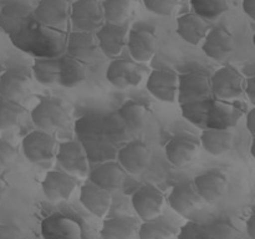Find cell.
I'll use <instances>...</instances> for the list:
<instances>
[{
	"instance_id": "37",
	"label": "cell",
	"mask_w": 255,
	"mask_h": 239,
	"mask_svg": "<svg viewBox=\"0 0 255 239\" xmlns=\"http://www.w3.org/2000/svg\"><path fill=\"white\" fill-rule=\"evenodd\" d=\"M143 4L152 14L172 16L178 9L179 0H143Z\"/></svg>"
},
{
	"instance_id": "12",
	"label": "cell",
	"mask_w": 255,
	"mask_h": 239,
	"mask_svg": "<svg viewBox=\"0 0 255 239\" xmlns=\"http://www.w3.org/2000/svg\"><path fill=\"white\" fill-rule=\"evenodd\" d=\"M211 95V80L203 72H187L178 77V95L177 101L179 104L198 101Z\"/></svg>"
},
{
	"instance_id": "27",
	"label": "cell",
	"mask_w": 255,
	"mask_h": 239,
	"mask_svg": "<svg viewBox=\"0 0 255 239\" xmlns=\"http://www.w3.org/2000/svg\"><path fill=\"white\" fill-rule=\"evenodd\" d=\"M234 142V133L232 129L203 128L199 144L212 156H222L232 148Z\"/></svg>"
},
{
	"instance_id": "38",
	"label": "cell",
	"mask_w": 255,
	"mask_h": 239,
	"mask_svg": "<svg viewBox=\"0 0 255 239\" xmlns=\"http://www.w3.org/2000/svg\"><path fill=\"white\" fill-rule=\"evenodd\" d=\"M176 237L178 239H209L208 224L187 222L181 227L179 233L176 234Z\"/></svg>"
},
{
	"instance_id": "31",
	"label": "cell",
	"mask_w": 255,
	"mask_h": 239,
	"mask_svg": "<svg viewBox=\"0 0 255 239\" xmlns=\"http://www.w3.org/2000/svg\"><path fill=\"white\" fill-rule=\"evenodd\" d=\"M57 62H59V57H37L31 67L32 76L36 80V82L44 86L57 85Z\"/></svg>"
},
{
	"instance_id": "17",
	"label": "cell",
	"mask_w": 255,
	"mask_h": 239,
	"mask_svg": "<svg viewBox=\"0 0 255 239\" xmlns=\"http://www.w3.org/2000/svg\"><path fill=\"white\" fill-rule=\"evenodd\" d=\"M70 4L67 0H40L32 10L36 22L47 27H59L67 21Z\"/></svg>"
},
{
	"instance_id": "35",
	"label": "cell",
	"mask_w": 255,
	"mask_h": 239,
	"mask_svg": "<svg viewBox=\"0 0 255 239\" xmlns=\"http://www.w3.org/2000/svg\"><path fill=\"white\" fill-rule=\"evenodd\" d=\"M191 6L194 14L211 21L218 19L228 11L229 1L228 0H191Z\"/></svg>"
},
{
	"instance_id": "34",
	"label": "cell",
	"mask_w": 255,
	"mask_h": 239,
	"mask_svg": "<svg viewBox=\"0 0 255 239\" xmlns=\"http://www.w3.org/2000/svg\"><path fill=\"white\" fill-rule=\"evenodd\" d=\"M173 237H176V233L171 224L161 221L159 217L149 221H142L137 233V238L139 239H168Z\"/></svg>"
},
{
	"instance_id": "25",
	"label": "cell",
	"mask_w": 255,
	"mask_h": 239,
	"mask_svg": "<svg viewBox=\"0 0 255 239\" xmlns=\"http://www.w3.org/2000/svg\"><path fill=\"white\" fill-rule=\"evenodd\" d=\"M125 177L126 172L120 166L119 162L106 161L92 169L90 173V181L106 191L112 192L121 188Z\"/></svg>"
},
{
	"instance_id": "33",
	"label": "cell",
	"mask_w": 255,
	"mask_h": 239,
	"mask_svg": "<svg viewBox=\"0 0 255 239\" xmlns=\"http://www.w3.org/2000/svg\"><path fill=\"white\" fill-rule=\"evenodd\" d=\"M25 116V109L20 102L0 96V129L14 128Z\"/></svg>"
},
{
	"instance_id": "39",
	"label": "cell",
	"mask_w": 255,
	"mask_h": 239,
	"mask_svg": "<svg viewBox=\"0 0 255 239\" xmlns=\"http://www.w3.org/2000/svg\"><path fill=\"white\" fill-rule=\"evenodd\" d=\"M17 158V149L6 139L0 138V174L14 164Z\"/></svg>"
},
{
	"instance_id": "6",
	"label": "cell",
	"mask_w": 255,
	"mask_h": 239,
	"mask_svg": "<svg viewBox=\"0 0 255 239\" xmlns=\"http://www.w3.org/2000/svg\"><path fill=\"white\" fill-rule=\"evenodd\" d=\"M31 121L37 129L54 133L66 124L67 114L61 104L52 100H41L32 109Z\"/></svg>"
},
{
	"instance_id": "32",
	"label": "cell",
	"mask_w": 255,
	"mask_h": 239,
	"mask_svg": "<svg viewBox=\"0 0 255 239\" xmlns=\"http://www.w3.org/2000/svg\"><path fill=\"white\" fill-rule=\"evenodd\" d=\"M119 116L127 128L131 131H139L146 124L147 107L139 102H126L120 107Z\"/></svg>"
},
{
	"instance_id": "19",
	"label": "cell",
	"mask_w": 255,
	"mask_h": 239,
	"mask_svg": "<svg viewBox=\"0 0 255 239\" xmlns=\"http://www.w3.org/2000/svg\"><path fill=\"white\" fill-rule=\"evenodd\" d=\"M193 187L201 199L206 203L218 202L228 189V179L218 171H209L194 178Z\"/></svg>"
},
{
	"instance_id": "41",
	"label": "cell",
	"mask_w": 255,
	"mask_h": 239,
	"mask_svg": "<svg viewBox=\"0 0 255 239\" xmlns=\"http://www.w3.org/2000/svg\"><path fill=\"white\" fill-rule=\"evenodd\" d=\"M244 92L251 104H255V76H249L244 80Z\"/></svg>"
},
{
	"instance_id": "44",
	"label": "cell",
	"mask_w": 255,
	"mask_h": 239,
	"mask_svg": "<svg viewBox=\"0 0 255 239\" xmlns=\"http://www.w3.org/2000/svg\"><path fill=\"white\" fill-rule=\"evenodd\" d=\"M246 228L249 238L255 239V213H252L251 216L248 217L246 223Z\"/></svg>"
},
{
	"instance_id": "8",
	"label": "cell",
	"mask_w": 255,
	"mask_h": 239,
	"mask_svg": "<svg viewBox=\"0 0 255 239\" xmlns=\"http://www.w3.org/2000/svg\"><path fill=\"white\" fill-rule=\"evenodd\" d=\"M132 207L142 221L157 218L163 212L166 206V197L157 187L147 184L141 187L132 194Z\"/></svg>"
},
{
	"instance_id": "46",
	"label": "cell",
	"mask_w": 255,
	"mask_h": 239,
	"mask_svg": "<svg viewBox=\"0 0 255 239\" xmlns=\"http://www.w3.org/2000/svg\"><path fill=\"white\" fill-rule=\"evenodd\" d=\"M0 32H1V29H0Z\"/></svg>"
},
{
	"instance_id": "30",
	"label": "cell",
	"mask_w": 255,
	"mask_h": 239,
	"mask_svg": "<svg viewBox=\"0 0 255 239\" xmlns=\"http://www.w3.org/2000/svg\"><path fill=\"white\" fill-rule=\"evenodd\" d=\"M134 0H105L101 4L104 20L110 24H127L134 11Z\"/></svg>"
},
{
	"instance_id": "15",
	"label": "cell",
	"mask_w": 255,
	"mask_h": 239,
	"mask_svg": "<svg viewBox=\"0 0 255 239\" xmlns=\"http://www.w3.org/2000/svg\"><path fill=\"white\" fill-rule=\"evenodd\" d=\"M127 49L133 61L146 64L154 57L158 47L157 36L147 29H134L127 36Z\"/></svg>"
},
{
	"instance_id": "1",
	"label": "cell",
	"mask_w": 255,
	"mask_h": 239,
	"mask_svg": "<svg viewBox=\"0 0 255 239\" xmlns=\"http://www.w3.org/2000/svg\"><path fill=\"white\" fill-rule=\"evenodd\" d=\"M181 109L184 119L201 128L232 129L244 114L243 105L211 97L182 104Z\"/></svg>"
},
{
	"instance_id": "2",
	"label": "cell",
	"mask_w": 255,
	"mask_h": 239,
	"mask_svg": "<svg viewBox=\"0 0 255 239\" xmlns=\"http://www.w3.org/2000/svg\"><path fill=\"white\" fill-rule=\"evenodd\" d=\"M211 95L223 101H238L244 94V77L232 66H223L211 77Z\"/></svg>"
},
{
	"instance_id": "13",
	"label": "cell",
	"mask_w": 255,
	"mask_h": 239,
	"mask_svg": "<svg viewBox=\"0 0 255 239\" xmlns=\"http://www.w3.org/2000/svg\"><path fill=\"white\" fill-rule=\"evenodd\" d=\"M97 45L106 56L117 57L127 44L128 36V26L127 24L116 25L104 22L96 31Z\"/></svg>"
},
{
	"instance_id": "3",
	"label": "cell",
	"mask_w": 255,
	"mask_h": 239,
	"mask_svg": "<svg viewBox=\"0 0 255 239\" xmlns=\"http://www.w3.org/2000/svg\"><path fill=\"white\" fill-rule=\"evenodd\" d=\"M57 142L52 133L35 129L22 138L21 151L25 158L35 164L51 161L56 154Z\"/></svg>"
},
{
	"instance_id": "14",
	"label": "cell",
	"mask_w": 255,
	"mask_h": 239,
	"mask_svg": "<svg viewBox=\"0 0 255 239\" xmlns=\"http://www.w3.org/2000/svg\"><path fill=\"white\" fill-rule=\"evenodd\" d=\"M76 177L64 171H50L41 182V189L44 196L50 202L67 201L76 189Z\"/></svg>"
},
{
	"instance_id": "5",
	"label": "cell",
	"mask_w": 255,
	"mask_h": 239,
	"mask_svg": "<svg viewBox=\"0 0 255 239\" xmlns=\"http://www.w3.org/2000/svg\"><path fill=\"white\" fill-rule=\"evenodd\" d=\"M56 161L64 172L74 177H86L89 173V158L85 147L77 141H66L57 144Z\"/></svg>"
},
{
	"instance_id": "11",
	"label": "cell",
	"mask_w": 255,
	"mask_h": 239,
	"mask_svg": "<svg viewBox=\"0 0 255 239\" xmlns=\"http://www.w3.org/2000/svg\"><path fill=\"white\" fill-rule=\"evenodd\" d=\"M202 50L211 59L218 62H224L233 55L236 50V40L226 27H211L204 37Z\"/></svg>"
},
{
	"instance_id": "22",
	"label": "cell",
	"mask_w": 255,
	"mask_h": 239,
	"mask_svg": "<svg viewBox=\"0 0 255 239\" xmlns=\"http://www.w3.org/2000/svg\"><path fill=\"white\" fill-rule=\"evenodd\" d=\"M31 80L25 72L9 69L0 75V96L20 102L30 94Z\"/></svg>"
},
{
	"instance_id": "23",
	"label": "cell",
	"mask_w": 255,
	"mask_h": 239,
	"mask_svg": "<svg viewBox=\"0 0 255 239\" xmlns=\"http://www.w3.org/2000/svg\"><path fill=\"white\" fill-rule=\"evenodd\" d=\"M85 61L76 59L66 52L59 57L57 62V85L66 89L79 86L86 80Z\"/></svg>"
},
{
	"instance_id": "28",
	"label": "cell",
	"mask_w": 255,
	"mask_h": 239,
	"mask_svg": "<svg viewBox=\"0 0 255 239\" xmlns=\"http://www.w3.org/2000/svg\"><path fill=\"white\" fill-rule=\"evenodd\" d=\"M99 50L96 35L94 31H77L74 30L67 37L66 51L71 56L87 61Z\"/></svg>"
},
{
	"instance_id": "42",
	"label": "cell",
	"mask_w": 255,
	"mask_h": 239,
	"mask_svg": "<svg viewBox=\"0 0 255 239\" xmlns=\"http://www.w3.org/2000/svg\"><path fill=\"white\" fill-rule=\"evenodd\" d=\"M246 124L252 137L255 136V109H251L246 115Z\"/></svg>"
},
{
	"instance_id": "40",
	"label": "cell",
	"mask_w": 255,
	"mask_h": 239,
	"mask_svg": "<svg viewBox=\"0 0 255 239\" xmlns=\"http://www.w3.org/2000/svg\"><path fill=\"white\" fill-rule=\"evenodd\" d=\"M22 237H24V233L15 224H0V239H20Z\"/></svg>"
},
{
	"instance_id": "9",
	"label": "cell",
	"mask_w": 255,
	"mask_h": 239,
	"mask_svg": "<svg viewBox=\"0 0 255 239\" xmlns=\"http://www.w3.org/2000/svg\"><path fill=\"white\" fill-rule=\"evenodd\" d=\"M31 5L24 0H7L0 9V29L9 36L21 31L32 19Z\"/></svg>"
},
{
	"instance_id": "36",
	"label": "cell",
	"mask_w": 255,
	"mask_h": 239,
	"mask_svg": "<svg viewBox=\"0 0 255 239\" xmlns=\"http://www.w3.org/2000/svg\"><path fill=\"white\" fill-rule=\"evenodd\" d=\"M209 239H234L241 236L238 229L227 221H217L208 224Z\"/></svg>"
},
{
	"instance_id": "10",
	"label": "cell",
	"mask_w": 255,
	"mask_h": 239,
	"mask_svg": "<svg viewBox=\"0 0 255 239\" xmlns=\"http://www.w3.org/2000/svg\"><path fill=\"white\" fill-rule=\"evenodd\" d=\"M178 77L179 75L173 70H154L147 79V90L159 101L173 104L178 95Z\"/></svg>"
},
{
	"instance_id": "16",
	"label": "cell",
	"mask_w": 255,
	"mask_h": 239,
	"mask_svg": "<svg viewBox=\"0 0 255 239\" xmlns=\"http://www.w3.org/2000/svg\"><path fill=\"white\" fill-rule=\"evenodd\" d=\"M41 237L44 238H71L80 239L82 228L77 221L61 213H54L42 219Z\"/></svg>"
},
{
	"instance_id": "20",
	"label": "cell",
	"mask_w": 255,
	"mask_h": 239,
	"mask_svg": "<svg viewBox=\"0 0 255 239\" xmlns=\"http://www.w3.org/2000/svg\"><path fill=\"white\" fill-rule=\"evenodd\" d=\"M201 149V144L193 137L177 136L173 137L164 147L166 157L176 167H184L191 164L197 158Z\"/></svg>"
},
{
	"instance_id": "7",
	"label": "cell",
	"mask_w": 255,
	"mask_h": 239,
	"mask_svg": "<svg viewBox=\"0 0 255 239\" xmlns=\"http://www.w3.org/2000/svg\"><path fill=\"white\" fill-rule=\"evenodd\" d=\"M69 19L74 30L95 31L104 24L101 4L97 0H76L70 5Z\"/></svg>"
},
{
	"instance_id": "18",
	"label": "cell",
	"mask_w": 255,
	"mask_h": 239,
	"mask_svg": "<svg viewBox=\"0 0 255 239\" xmlns=\"http://www.w3.org/2000/svg\"><path fill=\"white\" fill-rule=\"evenodd\" d=\"M117 159L126 173L141 174L151 162V151L143 142H131L120 149Z\"/></svg>"
},
{
	"instance_id": "24",
	"label": "cell",
	"mask_w": 255,
	"mask_h": 239,
	"mask_svg": "<svg viewBox=\"0 0 255 239\" xmlns=\"http://www.w3.org/2000/svg\"><path fill=\"white\" fill-rule=\"evenodd\" d=\"M211 30L208 20L203 19L194 12L181 15L177 19V34L182 40L191 45H198L204 40Z\"/></svg>"
},
{
	"instance_id": "21",
	"label": "cell",
	"mask_w": 255,
	"mask_h": 239,
	"mask_svg": "<svg viewBox=\"0 0 255 239\" xmlns=\"http://www.w3.org/2000/svg\"><path fill=\"white\" fill-rule=\"evenodd\" d=\"M80 202L95 217L104 218L111 207L112 196L111 192L90 181L80 189Z\"/></svg>"
},
{
	"instance_id": "26",
	"label": "cell",
	"mask_w": 255,
	"mask_h": 239,
	"mask_svg": "<svg viewBox=\"0 0 255 239\" xmlns=\"http://www.w3.org/2000/svg\"><path fill=\"white\" fill-rule=\"evenodd\" d=\"M167 202L176 213L181 216H188L189 213L196 211L203 201L194 189L193 184L181 183L172 188Z\"/></svg>"
},
{
	"instance_id": "45",
	"label": "cell",
	"mask_w": 255,
	"mask_h": 239,
	"mask_svg": "<svg viewBox=\"0 0 255 239\" xmlns=\"http://www.w3.org/2000/svg\"><path fill=\"white\" fill-rule=\"evenodd\" d=\"M7 192H9V184H7L6 179L0 174V204L2 203L5 197L7 196Z\"/></svg>"
},
{
	"instance_id": "29",
	"label": "cell",
	"mask_w": 255,
	"mask_h": 239,
	"mask_svg": "<svg viewBox=\"0 0 255 239\" xmlns=\"http://www.w3.org/2000/svg\"><path fill=\"white\" fill-rule=\"evenodd\" d=\"M139 223L131 217L105 219L100 236L104 239H132L138 233Z\"/></svg>"
},
{
	"instance_id": "43",
	"label": "cell",
	"mask_w": 255,
	"mask_h": 239,
	"mask_svg": "<svg viewBox=\"0 0 255 239\" xmlns=\"http://www.w3.org/2000/svg\"><path fill=\"white\" fill-rule=\"evenodd\" d=\"M242 7H243V11L246 12L252 20L255 19V0H243Z\"/></svg>"
},
{
	"instance_id": "4",
	"label": "cell",
	"mask_w": 255,
	"mask_h": 239,
	"mask_svg": "<svg viewBox=\"0 0 255 239\" xmlns=\"http://www.w3.org/2000/svg\"><path fill=\"white\" fill-rule=\"evenodd\" d=\"M146 70L141 62L131 61L126 59L112 60L106 70V79L114 87L126 90L128 87H136L143 81Z\"/></svg>"
}]
</instances>
